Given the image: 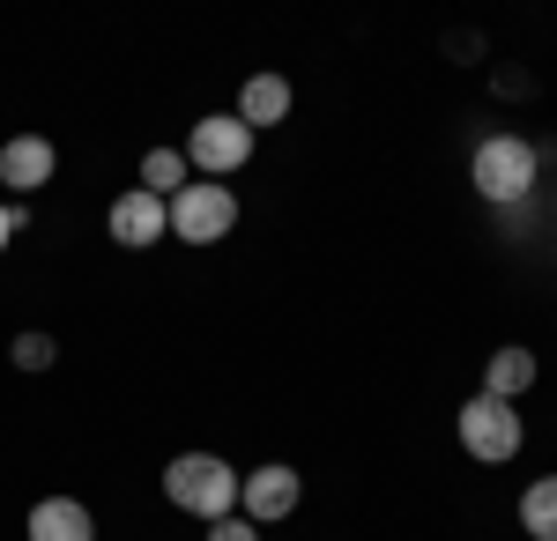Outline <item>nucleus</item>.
I'll return each instance as SVG.
<instances>
[{"instance_id": "nucleus-8", "label": "nucleus", "mask_w": 557, "mask_h": 541, "mask_svg": "<svg viewBox=\"0 0 557 541\" xmlns=\"http://www.w3.org/2000/svg\"><path fill=\"white\" fill-rule=\"evenodd\" d=\"M52 171H60V156H52V141H45V134H15V141H0V186L38 193Z\"/></svg>"}, {"instance_id": "nucleus-15", "label": "nucleus", "mask_w": 557, "mask_h": 541, "mask_svg": "<svg viewBox=\"0 0 557 541\" xmlns=\"http://www.w3.org/2000/svg\"><path fill=\"white\" fill-rule=\"evenodd\" d=\"M209 541H260V534H253V519L231 512V519H215V527H209Z\"/></svg>"}, {"instance_id": "nucleus-4", "label": "nucleus", "mask_w": 557, "mask_h": 541, "mask_svg": "<svg viewBox=\"0 0 557 541\" xmlns=\"http://www.w3.org/2000/svg\"><path fill=\"white\" fill-rule=\"evenodd\" d=\"M246 156H253V126L238 119V112H209V119L194 126V141H186V164H201L215 186L231 171H246Z\"/></svg>"}, {"instance_id": "nucleus-6", "label": "nucleus", "mask_w": 557, "mask_h": 541, "mask_svg": "<svg viewBox=\"0 0 557 541\" xmlns=\"http://www.w3.org/2000/svg\"><path fill=\"white\" fill-rule=\"evenodd\" d=\"M305 498V482H298V467H253L246 482H238V504L253 512V519H290Z\"/></svg>"}, {"instance_id": "nucleus-13", "label": "nucleus", "mask_w": 557, "mask_h": 541, "mask_svg": "<svg viewBox=\"0 0 557 541\" xmlns=\"http://www.w3.org/2000/svg\"><path fill=\"white\" fill-rule=\"evenodd\" d=\"M141 193H157V201L186 193V156H178V149H149V156H141Z\"/></svg>"}, {"instance_id": "nucleus-9", "label": "nucleus", "mask_w": 557, "mask_h": 541, "mask_svg": "<svg viewBox=\"0 0 557 541\" xmlns=\"http://www.w3.org/2000/svg\"><path fill=\"white\" fill-rule=\"evenodd\" d=\"M30 541H97V519L75 498H45L30 504Z\"/></svg>"}, {"instance_id": "nucleus-11", "label": "nucleus", "mask_w": 557, "mask_h": 541, "mask_svg": "<svg viewBox=\"0 0 557 541\" xmlns=\"http://www.w3.org/2000/svg\"><path fill=\"white\" fill-rule=\"evenodd\" d=\"M528 386H535V349H498V356H491V372H483V393L513 408Z\"/></svg>"}, {"instance_id": "nucleus-3", "label": "nucleus", "mask_w": 557, "mask_h": 541, "mask_svg": "<svg viewBox=\"0 0 557 541\" xmlns=\"http://www.w3.org/2000/svg\"><path fill=\"white\" fill-rule=\"evenodd\" d=\"M164 215H172V230L186 238V246H215V238H231V223H238V201H231V186L201 178V186L172 193V201H164Z\"/></svg>"}, {"instance_id": "nucleus-16", "label": "nucleus", "mask_w": 557, "mask_h": 541, "mask_svg": "<svg viewBox=\"0 0 557 541\" xmlns=\"http://www.w3.org/2000/svg\"><path fill=\"white\" fill-rule=\"evenodd\" d=\"M15 230H23V215H15V209H0V252H8V238H15Z\"/></svg>"}, {"instance_id": "nucleus-12", "label": "nucleus", "mask_w": 557, "mask_h": 541, "mask_svg": "<svg viewBox=\"0 0 557 541\" xmlns=\"http://www.w3.org/2000/svg\"><path fill=\"white\" fill-rule=\"evenodd\" d=\"M520 527L535 541H557V475H543V482L520 490Z\"/></svg>"}, {"instance_id": "nucleus-2", "label": "nucleus", "mask_w": 557, "mask_h": 541, "mask_svg": "<svg viewBox=\"0 0 557 541\" xmlns=\"http://www.w3.org/2000/svg\"><path fill=\"white\" fill-rule=\"evenodd\" d=\"M469 178L483 201H498V209H520L528 201V186H535V141H520V134H483L469 156Z\"/></svg>"}, {"instance_id": "nucleus-5", "label": "nucleus", "mask_w": 557, "mask_h": 541, "mask_svg": "<svg viewBox=\"0 0 557 541\" xmlns=\"http://www.w3.org/2000/svg\"><path fill=\"white\" fill-rule=\"evenodd\" d=\"M461 445H469L483 467H498V460L520 453V408L506 401H491V393H475L469 408H461Z\"/></svg>"}, {"instance_id": "nucleus-7", "label": "nucleus", "mask_w": 557, "mask_h": 541, "mask_svg": "<svg viewBox=\"0 0 557 541\" xmlns=\"http://www.w3.org/2000/svg\"><path fill=\"white\" fill-rule=\"evenodd\" d=\"M164 230H172V215H164V201H157V193H141V186H127V193L112 201V238H120L127 252L157 246Z\"/></svg>"}, {"instance_id": "nucleus-1", "label": "nucleus", "mask_w": 557, "mask_h": 541, "mask_svg": "<svg viewBox=\"0 0 557 541\" xmlns=\"http://www.w3.org/2000/svg\"><path fill=\"white\" fill-rule=\"evenodd\" d=\"M164 498L215 527V519H231V504H238V475H231V460H215V453H178L172 467H164Z\"/></svg>"}, {"instance_id": "nucleus-10", "label": "nucleus", "mask_w": 557, "mask_h": 541, "mask_svg": "<svg viewBox=\"0 0 557 541\" xmlns=\"http://www.w3.org/2000/svg\"><path fill=\"white\" fill-rule=\"evenodd\" d=\"M238 119L246 126H283L290 119V83H283V75H253V83L238 89Z\"/></svg>"}, {"instance_id": "nucleus-14", "label": "nucleus", "mask_w": 557, "mask_h": 541, "mask_svg": "<svg viewBox=\"0 0 557 541\" xmlns=\"http://www.w3.org/2000/svg\"><path fill=\"white\" fill-rule=\"evenodd\" d=\"M52 356H60L52 334H15V364H23V372H52Z\"/></svg>"}]
</instances>
